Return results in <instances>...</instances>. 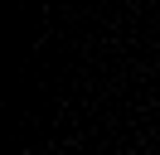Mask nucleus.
Segmentation results:
<instances>
[{
    "mask_svg": "<svg viewBox=\"0 0 160 155\" xmlns=\"http://www.w3.org/2000/svg\"><path fill=\"white\" fill-rule=\"evenodd\" d=\"M24 155H29V150H24Z\"/></svg>",
    "mask_w": 160,
    "mask_h": 155,
    "instance_id": "f257e3e1",
    "label": "nucleus"
}]
</instances>
